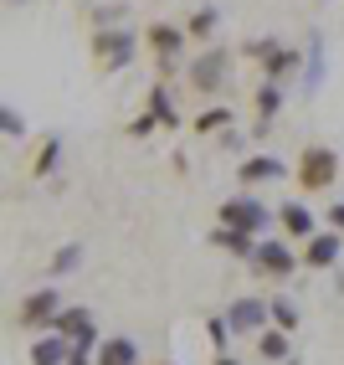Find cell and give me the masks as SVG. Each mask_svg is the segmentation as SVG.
Segmentation results:
<instances>
[{"mask_svg": "<svg viewBox=\"0 0 344 365\" xmlns=\"http://www.w3.org/2000/svg\"><path fill=\"white\" fill-rule=\"evenodd\" d=\"M231 67H236V52L231 46H201V52L190 57V67H185V83H190V93H201V98H216L221 88L231 83Z\"/></svg>", "mask_w": 344, "mask_h": 365, "instance_id": "1", "label": "cell"}, {"mask_svg": "<svg viewBox=\"0 0 344 365\" xmlns=\"http://www.w3.org/2000/svg\"><path fill=\"white\" fill-rule=\"evenodd\" d=\"M339 170H344L339 150H329V144H308V150L298 155V165H293V180H298L303 196H324V190H334Z\"/></svg>", "mask_w": 344, "mask_h": 365, "instance_id": "2", "label": "cell"}, {"mask_svg": "<svg viewBox=\"0 0 344 365\" xmlns=\"http://www.w3.org/2000/svg\"><path fill=\"white\" fill-rule=\"evenodd\" d=\"M139 36H144V31H129V26H103V31H93V46H88V52H93V67L103 72V78H108V72H124V67L139 57Z\"/></svg>", "mask_w": 344, "mask_h": 365, "instance_id": "3", "label": "cell"}, {"mask_svg": "<svg viewBox=\"0 0 344 365\" xmlns=\"http://www.w3.org/2000/svg\"><path fill=\"white\" fill-rule=\"evenodd\" d=\"M216 222L221 227H236V232H252V237H267L278 216L267 211V201H257L252 190H241V196H226V201L216 206Z\"/></svg>", "mask_w": 344, "mask_h": 365, "instance_id": "4", "label": "cell"}, {"mask_svg": "<svg viewBox=\"0 0 344 365\" xmlns=\"http://www.w3.org/2000/svg\"><path fill=\"white\" fill-rule=\"evenodd\" d=\"M247 57L262 67V78H267V83H288L293 72L303 67L298 46H288L283 36H252V41H247Z\"/></svg>", "mask_w": 344, "mask_h": 365, "instance_id": "5", "label": "cell"}, {"mask_svg": "<svg viewBox=\"0 0 344 365\" xmlns=\"http://www.w3.org/2000/svg\"><path fill=\"white\" fill-rule=\"evenodd\" d=\"M62 309H67V304H62L57 288H31V294L16 304V329L52 334V324H57V314H62Z\"/></svg>", "mask_w": 344, "mask_h": 365, "instance_id": "6", "label": "cell"}, {"mask_svg": "<svg viewBox=\"0 0 344 365\" xmlns=\"http://www.w3.org/2000/svg\"><path fill=\"white\" fill-rule=\"evenodd\" d=\"M185 26H170V21H155V26H144V46L155 52V67H160V83L175 78V67L185 57Z\"/></svg>", "mask_w": 344, "mask_h": 365, "instance_id": "7", "label": "cell"}, {"mask_svg": "<svg viewBox=\"0 0 344 365\" xmlns=\"http://www.w3.org/2000/svg\"><path fill=\"white\" fill-rule=\"evenodd\" d=\"M252 267H257L262 278H273V283H288V278L303 267V252H293V242H288V237H262Z\"/></svg>", "mask_w": 344, "mask_h": 365, "instance_id": "8", "label": "cell"}, {"mask_svg": "<svg viewBox=\"0 0 344 365\" xmlns=\"http://www.w3.org/2000/svg\"><path fill=\"white\" fill-rule=\"evenodd\" d=\"M52 334H62V339H72V345H103V329H98V319H93V309H83V304H67L62 314H57V324H52Z\"/></svg>", "mask_w": 344, "mask_h": 365, "instance_id": "9", "label": "cell"}, {"mask_svg": "<svg viewBox=\"0 0 344 365\" xmlns=\"http://www.w3.org/2000/svg\"><path fill=\"white\" fill-rule=\"evenodd\" d=\"M226 324H231V334H262L267 324H273V309H267V299H231L226 304Z\"/></svg>", "mask_w": 344, "mask_h": 365, "instance_id": "10", "label": "cell"}, {"mask_svg": "<svg viewBox=\"0 0 344 365\" xmlns=\"http://www.w3.org/2000/svg\"><path fill=\"white\" fill-rule=\"evenodd\" d=\"M278 227H283L288 242H308V237H318V216H313L308 201H283L278 206Z\"/></svg>", "mask_w": 344, "mask_h": 365, "instance_id": "11", "label": "cell"}, {"mask_svg": "<svg viewBox=\"0 0 344 365\" xmlns=\"http://www.w3.org/2000/svg\"><path fill=\"white\" fill-rule=\"evenodd\" d=\"M339 252H344V237L329 227V232H318V237L303 242V267L308 273H329V267L339 262Z\"/></svg>", "mask_w": 344, "mask_h": 365, "instance_id": "12", "label": "cell"}, {"mask_svg": "<svg viewBox=\"0 0 344 365\" xmlns=\"http://www.w3.org/2000/svg\"><path fill=\"white\" fill-rule=\"evenodd\" d=\"M288 175V160H278V155H247V160H236V180L241 185H267V180H283Z\"/></svg>", "mask_w": 344, "mask_h": 365, "instance_id": "13", "label": "cell"}, {"mask_svg": "<svg viewBox=\"0 0 344 365\" xmlns=\"http://www.w3.org/2000/svg\"><path fill=\"white\" fill-rule=\"evenodd\" d=\"M206 242H211V247H221V252H231V257H241V262H252L262 237H252V232H236V227H221V222H216V232H211Z\"/></svg>", "mask_w": 344, "mask_h": 365, "instance_id": "14", "label": "cell"}, {"mask_svg": "<svg viewBox=\"0 0 344 365\" xmlns=\"http://www.w3.org/2000/svg\"><path fill=\"white\" fill-rule=\"evenodd\" d=\"M185 36L201 41V46H216V36H221V11H216V6H195V11L185 16Z\"/></svg>", "mask_w": 344, "mask_h": 365, "instance_id": "15", "label": "cell"}, {"mask_svg": "<svg viewBox=\"0 0 344 365\" xmlns=\"http://www.w3.org/2000/svg\"><path fill=\"white\" fill-rule=\"evenodd\" d=\"M144 108L160 118V129H180V124H185L180 108H175V98H170V83H150V93H144Z\"/></svg>", "mask_w": 344, "mask_h": 365, "instance_id": "16", "label": "cell"}, {"mask_svg": "<svg viewBox=\"0 0 344 365\" xmlns=\"http://www.w3.org/2000/svg\"><path fill=\"white\" fill-rule=\"evenodd\" d=\"M252 108H257V118H262V124H257V134H267V124H273V118L283 113V83H257V93H252Z\"/></svg>", "mask_w": 344, "mask_h": 365, "instance_id": "17", "label": "cell"}, {"mask_svg": "<svg viewBox=\"0 0 344 365\" xmlns=\"http://www.w3.org/2000/svg\"><path fill=\"white\" fill-rule=\"evenodd\" d=\"M98 365H139V345L129 334H108L98 345Z\"/></svg>", "mask_w": 344, "mask_h": 365, "instance_id": "18", "label": "cell"}, {"mask_svg": "<svg viewBox=\"0 0 344 365\" xmlns=\"http://www.w3.org/2000/svg\"><path fill=\"white\" fill-rule=\"evenodd\" d=\"M257 355H262V365L293 360V334H288V329H262V334H257Z\"/></svg>", "mask_w": 344, "mask_h": 365, "instance_id": "19", "label": "cell"}, {"mask_svg": "<svg viewBox=\"0 0 344 365\" xmlns=\"http://www.w3.org/2000/svg\"><path fill=\"white\" fill-rule=\"evenodd\" d=\"M67 355H72V339L62 334H41L31 345V365H67Z\"/></svg>", "mask_w": 344, "mask_h": 365, "instance_id": "20", "label": "cell"}, {"mask_svg": "<svg viewBox=\"0 0 344 365\" xmlns=\"http://www.w3.org/2000/svg\"><path fill=\"white\" fill-rule=\"evenodd\" d=\"M231 118H236V113H231L226 103H211V108H201V113L190 118V129H195V134H226Z\"/></svg>", "mask_w": 344, "mask_h": 365, "instance_id": "21", "label": "cell"}, {"mask_svg": "<svg viewBox=\"0 0 344 365\" xmlns=\"http://www.w3.org/2000/svg\"><path fill=\"white\" fill-rule=\"evenodd\" d=\"M57 165H62V134H46L41 150H36V160H31V175L46 180V175H57Z\"/></svg>", "mask_w": 344, "mask_h": 365, "instance_id": "22", "label": "cell"}, {"mask_svg": "<svg viewBox=\"0 0 344 365\" xmlns=\"http://www.w3.org/2000/svg\"><path fill=\"white\" fill-rule=\"evenodd\" d=\"M303 88L308 98L324 88V36H308V62H303Z\"/></svg>", "mask_w": 344, "mask_h": 365, "instance_id": "23", "label": "cell"}, {"mask_svg": "<svg viewBox=\"0 0 344 365\" xmlns=\"http://www.w3.org/2000/svg\"><path fill=\"white\" fill-rule=\"evenodd\" d=\"M267 309H273V329H298L303 324V314H298V304H293V299H283V294H273V299H267Z\"/></svg>", "mask_w": 344, "mask_h": 365, "instance_id": "24", "label": "cell"}, {"mask_svg": "<svg viewBox=\"0 0 344 365\" xmlns=\"http://www.w3.org/2000/svg\"><path fill=\"white\" fill-rule=\"evenodd\" d=\"M78 267H83V242H67V247H57V252H52V273H57V278L78 273Z\"/></svg>", "mask_w": 344, "mask_h": 365, "instance_id": "25", "label": "cell"}, {"mask_svg": "<svg viewBox=\"0 0 344 365\" xmlns=\"http://www.w3.org/2000/svg\"><path fill=\"white\" fill-rule=\"evenodd\" d=\"M0 134H6V139H21V134H26V113H21L16 103L0 108Z\"/></svg>", "mask_w": 344, "mask_h": 365, "instance_id": "26", "label": "cell"}, {"mask_svg": "<svg viewBox=\"0 0 344 365\" xmlns=\"http://www.w3.org/2000/svg\"><path fill=\"white\" fill-rule=\"evenodd\" d=\"M206 334H211V345H216V355H226V334H231V324H226V314H206Z\"/></svg>", "mask_w": 344, "mask_h": 365, "instance_id": "27", "label": "cell"}, {"mask_svg": "<svg viewBox=\"0 0 344 365\" xmlns=\"http://www.w3.org/2000/svg\"><path fill=\"white\" fill-rule=\"evenodd\" d=\"M155 129H160V118H155V113H150V108H144V113H139V118H129V139H150V134H155Z\"/></svg>", "mask_w": 344, "mask_h": 365, "instance_id": "28", "label": "cell"}, {"mask_svg": "<svg viewBox=\"0 0 344 365\" xmlns=\"http://www.w3.org/2000/svg\"><path fill=\"white\" fill-rule=\"evenodd\" d=\"M67 365H98V350H93V345H72Z\"/></svg>", "mask_w": 344, "mask_h": 365, "instance_id": "29", "label": "cell"}, {"mask_svg": "<svg viewBox=\"0 0 344 365\" xmlns=\"http://www.w3.org/2000/svg\"><path fill=\"white\" fill-rule=\"evenodd\" d=\"M329 227L344 237V201H334V206H329Z\"/></svg>", "mask_w": 344, "mask_h": 365, "instance_id": "30", "label": "cell"}, {"mask_svg": "<svg viewBox=\"0 0 344 365\" xmlns=\"http://www.w3.org/2000/svg\"><path fill=\"white\" fill-rule=\"evenodd\" d=\"M211 365H247V360H236V355H216Z\"/></svg>", "mask_w": 344, "mask_h": 365, "instance_id": "31", "label": "cell"}, {"mask_svg": "<svg viewBox=\"0 0 344 365\" xmlns=\"http://www.w3.org/2000/svg\"><path fill=\"white\" fill-rule=\"evenodd\" d=\"M278 365H303V360H298V355H293V360H278Z\"/></svg>", "mask_w": 344, "mask_h": 365, "instance_id": "32", "label": "cell"}, {"mask_svg": "<svg viewBox=\"0 0 344 365\" xmlns=\"http://www.w3.org/2000/svg\"><path fill=\"white\" fill-rule=\"evenodd\" d=\"M155 365H175V360H155Z\"/></svg>", "mask_w": 344, "mask_h": 365, "instance_id": "33", "label": "cell"}, {"mask_svg": "<svg viewBox=\"0 0 344 365\" xmlns=\"http://www.w3.org/2000/svg\"><path fill=\"white\" fill-rule=\"evenodd\" d=\"M6 6H21V0H6Z\"/></svg>", "mask_w": 344, "mask_h": 365, "instance_id": "34", "label": "cell"}]
</instances>
